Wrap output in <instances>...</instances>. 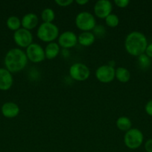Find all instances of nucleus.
<instances>
[{
  "label": "nucleus",
  "mask_w": 152,
  "mask_h": 152,
  "mask_svg": "<svg viewBox=\"0 0 152 152\" xmlns=\"http://www.w3.org/2000/svg\"><path fill=\"white\" fill-rule=\"evenodd\" d=\"M148 46L145 35L139 31H132L127 35L125 40V48L127 53L133 56H139L145 53Z\"/></svg>",
  "instance_id": "nucleus-1"
},
{
  "label": "nucleus",
  "mask_w": 152,
  "mask_h": 152,
  "mask_svg": "<svg viewBox=\"0 0 152 152\" xmlns=\"http://www.w3.org/2000/svg\"><path fill=\"white\" fill-rule=\"evenodd\" d=\"M25 51L19 48H14L9 50L4 56V65L11 74L19 73L26 67L28 63Z\"/></svg>",
  "instance_id": "nucleus-2"
},
{
  "label": "nucleus",
  "mask_w": 152,
  "mask_h": 152,
  "mask_svg": "<svg viewBox=\"0 0 152 152\" xmlns=\"http://www.w3.org/2000/svg\"><path fill=\"white\" fill-rule=\"evenodd\" d=\"M59 35V28L54 23L43 22L37 28V38L43 42L50 43L55 42V40L58 38Z\"/></svg>",
  "instance_id": "nucleus-3"
},
{
  "label": "nucleus",
  "mask_w": 152,
  "mask_h": 152,
  "mask_svg": "<svg viewBox=\"0 0 152 152\" xmlns=\"http://www.w3.org/2000/svg\"><path fill=\"white\" fill-rule=\"evenodd\" d=\"M75 25L82 32L92 31L96 25V19L92 13L82 11L77 13L75 17Z\"/></svg>",
  "instance_id": "nucleus-4"
},
{
  "label": "nucleus",
  "mask_w": 152,
  "mask_h": 152,
  "mask_svg": "<svg viewBox=\"0 0 152 152\" xmlns=\"http://www.w3.org/2000/svg\"><path fill=\"white\" fill-rule=\"evenodd\" d=\"M144 135L138 129H131L125 132L124 136V142L127 148L135 150L139 148L143 143Z\"/></svg>",
  "instance_id": "nucleus-5"
},
{
  "label": "nucleus",
  "mask_w": 152,
  "mask_h": 152,
  "mask_svg": "<svg viewBox=\"0 0 152 152\" xmlns=\"http://www.w3.org/2000/svg\"><path fill=\"white\" fill-rule=\"evenodd\" d=\"M69 74L72 80L77 82H83L89 77L90 70L85 64L76 62L70 66Z\"/></svg>",
  "instance_id": "nucleus-6"
},
{
  "label": "nucleus",
  "mask_w": 152,
  "mask_h": 152,
  "mask_svg": "<svg viewBox=\"0 0 152 152\" xmlns=\"http://www.w3.org/2000/svg\"><path fill=\"white\" fill-rule=\"evenodd\" d=\"M13 41L19 48H27L33 43V34L25 28H19L13 33Z\"/></svg>",
  "instance_id": "nucleus-7"
},
{
  "label": "nucleus",
  "mask_w": 152,
  "mask_h": 152,
  "mask_svg": "<svg viewBox=\"0 0 152 152\" xmlns=\"http://www.w3.org/2000/svg\"><path fill=\"white\" fill-rule=\"evenodd\" d=\"M25 49V54L28 60L33 63H40L46 59L44 48L38 43L33 42Z\"/></svg>",
  "instance_id": "nucleus-8"
},
{
  "label": "nucleus",
  "mask_w": 152,
  "mask_h": 152,
  "mask_svg": "<svg viewBox=\"0 0 152 152\" xmlns=\"http://www.w3.org/2000/svg\"><path fill=\"white\" fill-rule=\"evenodd\" d=\"M115 69L108 64L102 65L98 67L95 71V77L101 83H110L115 79Z\"/></svg>",
  "instance_id": "nucleus-9"
},
{
  "label": "nucleus",
  "mask_w": 152,
  "mask_h": 152,
  "mask_svg": "<svg viewBox=\"0 0 152 152\" xmlns=\"http://www.w3.org/2000/svg\"><path fill=\"white\" fill-rule=\"evenodd\" d=\"M58 43L61 48L69 50L77 44V36L72 31H64L58 37Z\"/></svg>",
  "instance_id": "nucleus-10"
},
{
  "label": "nucleus",
  "mask_w": 152,
  "mask_h": 152,
  "mask_svg": "<svg viewBox=\"0 0 152 152\" xmlns=\"http://www.w3.org/2000/svg\"><path fill=\"white\" fill-rule=\"evenodd\" d=\"M113 4L109 0H98L94 5V13L99 19H105L111 13Z\"/></svg>",
  "instance_id": "nucleus-11"
},
{
  "label": "nucleus",
  "mask_w": 152,
  "mask_h": 152,
  "mask_svg": "<svg viewBox=\"0 0 152 152\" xmlns=\"http://www.w3.org/2000/svg\"><path fill=\"white\" fill-rule=\"evenodd\" d=\"M13 84L12 74L6 68H0V91H8Z\"/></svg>",
  "instance_id": "nucleus-12"
},
{
  "label": "nucleus",
  "mask_w": 152,
  "mask_h": 152,
  "mask_svg": "<svg viewBox=\"0 0 152 152\" xmlns=\"http://www.w3.org/2000/svg\"><path fill=\"white\" fill-rule=\"evenodd\" d=\"M19 105L13 102H4L1 108V114L4 117L8 119L14 118L17 117L19 114Z\"/></svg>",
  "instance_id": "nucleus-13"
},
{
  "label": "nucleus",
  "mask_w": 152,
  "mask_h": 152,
  "mask_svg": "<svg viewBox=\"0 0 152 152\" xmlns=\"http://www.w3.org/2000/svg\"><path fill=\"white\" fill-rule=\"evenodd\" d=\"M39 24V17L36 13H28L21 19V25L22 28L31 31L34 29Z\"/></svg>",
  "instance_id": "nucleus-14"
},
{
  "label": "nucleus",
  "mask_w": 152,
  "mask_h": 152,
  "mask_svg": "<svg viewBox=\"0 0 152 152\" xmlns=\"http://www.w3.org/2000/svg\"><path fill=\"white\" fill-rule=\"evenodd\" d=\"M61 50V47L58 42H52L48 43L44 48L46 59H49V60L55 59L60 54Z\"/></svg>",
  "instance_id": "nucleus-15"
},
{
  "label": "nucleus",
  "mask_w": 152,
  "mask_h": 152,
  "mask_svg": "<svg viewBox=\"0 0 152 152\" xmlns=\"http://www.w3.org/2000/svg\"><path fill=\"white\" fill-rule=\"evenodd\" d=\"M95 37L92 31L81 32L77 36V43L84 47H89L95 42Z\"/></svg>",
  "instance_id": "nucleus-16"
},
{
  "label": "nucleus",
  "mask_w": 152,
  "mask_h": 152,
  "mask_svg": "<svg viewBox=\"0 0 152 152\" xmlns=\"http://www.w3.org/2000/svg\"><path fill=\"white\" fill-rule=\"evenodd\" d=\"M115 79L122 83H126L131 80V73L128 68L119 67L115 71Z\"/></svg>",
  "instance_id": "nucleus-17"
},
{
  "label": "nucleus",
  "mask_w": 152,
  "mask_h": 152,
  "mask_svg": "<svg viewBox=\"0 0 152 152\" xmlns=\"http://www.w3.org/2000/svg\"><path fill=\"white\" fill-rule=\"evenodd\" d=\"M116 126L119 130L121 132H128L130 129H132V122L131 119L125 116H122L119 117L116 122Z\"/></svg>",
  "instance_id": "nucleus-18"
},
{
  "label": "nucleus",
  "mask_w": 152,
  "mask_h": 152,
  "mask_svg": "<svg viewBox=\"0 0 152 152\" xmlns=\"http://www.w3.org/2000/svg\"><path fill=\"white\" fill-rule=\"evenodd\" d=\"M6 25L7 28L12 31H16L21 28V19L18 16H11L7 18L6 21Z\"/></svg>",
  "instance_id": "nucleus-19"
},
{
  "label": "nucleus",
  "mask_w": 152,
  "mask_h": 152,
  "mask_svg": "<svg viewBox=\"0 0 152 152\" xmlns=\"http://www.w3.org/2000/svg\"><path fill=\"white\" fill-rule=\"evenodd\" d=\"M55 19V13L54 10L49 7L43 9L41 12V19L43 22L46 23H53Z\"/></svg>",
  "instance_id": "nucleus-20"
},
{
  "label": "nucleus",
  "mask_w": 152,
  "mask_h": 152,
  "mask_svg": "<svg viewBox=\"0 0 152 152\" xmlns=\"http://www.w3.org/2000/svg\"><path fill=\"white\" fill-rule=\"evenodd\" d=\"M106 25L110 28H116L119 24V16L114 13H110V15L107 16L104 19Z\"/></svg>",
  "instance_id": "nucleus-21"
},
{
  "label": "nucleus",
  "mask_w": 152,
  "mask_h": 152,
  "mask_svg": "<svg viewBox=\"0 0 152 152\" xmlns=\"http://www.w3.org/2000/svg\"><path fill=\"white\" fill-rule=\"evenodd\" d=\"M138 64L140 68L142 69H146L150 67L151 60V58L148 57L145 53H143L138 56Z\"/></svg>",
  "instance_id": "nucleus-22"
},
{
  "label": "nucleus",
  "mask_w": 152,
  "mask_h": 152,
  "mask_svg": "<svg viewBox=\"0 0 152 152\" xmlns=\"http://www.w3.org/2000/svg\"><path fill=\"white\" fill-rule=\"evenodd\" d=\"M95 38H103L106 34V28L101 25H96L92 31Z\"/></svg>",
  "instance_id": "nucleus-23"
},
{
  "label": "nucleus",
  "mask_w": 152,
  "mask_h": 152,
  "mask_svg": "<svg viewBox=\"0 0 152 152\" xmlns=\"http://www.w3.org/2000/svg\"><path fill=\"white\" fill-rule=\"evenodd\" d=\"M114 3L119 8H125L129 4L130 1L129 0H115Z\"/></svg>",
  "instance_id": "nucleus-24"
},
{
  "label": "nucleus",
  "mask_w": 152,
  "mask_h": 152,
  "mask_svg": "<svg viewBox=\"0 0 152 152\" xmlns=\"http://www.w3.org/2000/svg\"><path fill=\"white\" fill-rule=\"evenodd\" d=\"M74 2L73 0H56L55 3L60 7H68Z\"/></svg>",
  "instance_id": "nucleus-25"
},
{
  "label": "nucleus",
  "mask_w": 152,
  "mask_h": 152,
  "mask_svg": "<svg viewBox=\"0 0 152 152\" xmlns=\"http://www.w3.org/2000/svg\"><path fill=\"white\" fill-rule=\"evenodd\" d=\"M145 111L148 115L152 117V99L147 102V103L145 105Z\"/></svg>",
  "instance_id": "nucleus-26"
},
{
  "label": "nucleus",
  "mask_w": 152,
  "mask_h": 152,
  "mask_svg": "<svg viewBox=\"0 0 152 152\" xmlns=\"http://www.w3.org/2000/svg\"><path fill=\"white\" fill-rule=\"evenodd\" d=\"M145 149L147 152H152V138L148 140L145 143Z\"/></svg>",
  "instance_id": "nucleus-27"
},
{
  "label": "nucleus",
  "mask_w": 152,
  "mask_h": 152,
  "mask_svg": "<svg viewBox=\"0 0 152 152\" xmlns=\"http://www.w3.org/2000/svg\"><path fill=\"white\" fill-rule=\"evenodd\" d=\"M146 55H147L148 57H150L151 59L152 58V42L150 44H148L147 48H146L145 52Z\"/></svg>",
  "instance_id": "nucleus-28"
},
{
  "label": "nucleus",
  "mask_w": 152,
  "mask_h": 152,
  "mask_svg": "<svg viewBox=\"0 0 152 152\" xmlns=\"http://www.w3.org/2000/svg\"><path fill=\"white\" fill-rule=\"evenodd\" d=\"M61 53L63 57H64L65 59H66V58H68L69 56V51L68 49L62 48L61 50V53Z\"/></svg>",
  "instance_id": "nucleus-29"
},
{
  "label": "nucleus",
  "mask_w": 152,
  "mask_h": 152,
  "mask_svg": "<svg viewBox=\"0 0 152 152\" xmlns=\"http://www.w3.org/2000/svg\"><path fill=\"white\" fill-rule=\"evenodd\" d=\"M89 2V0H76L75 3L80 6H83Z\"/></svg>",
  "instance_id": "nucleus-30"
},
{
  "label": "nucleus",
  "mask_w": 152,
  "mask_h": 152,
  "mask_svg": "<svg viewBox=\"0 0 152 152\" xmlns=\"http://www.w3.org/2000/svg\"><path fill=\"white\" fill-rule=\"evenodd\" d=\"M115 62L114 61H110V62H109V63H108V65H110V66H112V67H113V68H114V66H115Z\"/></svg>",
  "instance_id": "nucleus-31"
}]
</instances>
